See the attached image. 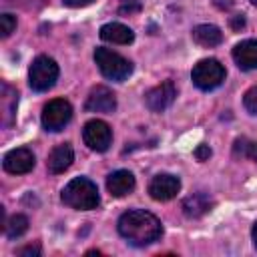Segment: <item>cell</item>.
Listing matches in <instances>:
<instances>
[{
    "instance_id": "1",
    "label": "cell",
    "mask_w": 257,
    "mask_h": 257,
    "mask_svg": "<svg viewBox=\"0 0 257 257\" xmlns=\"http://www.w3.org/2000/svg\"><path fill=\"white\" fill-rule=\"evenodd\" d=\"M118 233L135 247H145L155 243L163 235V225L161 221L143 209L126 211L118 219Z\"/></svg>"
},
{
    "instance_id": "2",
    "label": "cell",
    "mask_w": 257,
    "mask_h": 257,
    "mask_svg": "<svg viewBox=\"0 0 257 257\" xmlns=\"http://www.w3.org/2000/svg\"><path fill=\"white\" fill-rule=\"evenodd\" d=\"M60 199H62L64 205H68V207H72V209H78V211L96 209L98 203H100L96 185H94L90 179H86V177H76V179H72V181L62 189Z\"/></svg>"
},
{
    "instance_id": "3",
    "label": "cell",
    "mask_w": 257,
    "mask_h": 257,
    "mask_svg": "<svg viewBox=\"0 0 257 257\" xmlns=\"http://www.w3.org/2000/svg\"><path fill=\"white\" fill-rule=\"evenodd\" d=\"M94 62L98 66V70L110 78V80H116V82H122L131 76L133 72V64L131 60H126L124 56H120L118 52L110 50V48H96L94 50Z\"/></svg>"
},
{
    "instance_id": "4",
    "label": "cell",
    "mask_w": 257,
    "mask_h": 257,
    "mask_svg": "<svg viewBox=\"0 0 257 257\" xmlns=\"http://www.w3.org/2000/svg\"><path fill=\"white\" fill-rule=\"evenodd\" d=\"M56 78H58V64L54 62V58L40 54L32 60L30 70H28V84L32 90L46 92L54 86Z\"/></svg>"
},
{
    "instance_id": "5",
    "label": "cell",
    "mask_w": 257,
    "mask_h": 257,
    "mask_svg": "<svg viewBox=\"0 0 257 257\" xmlns=\"http://www.w3.org/2000/svg\"><path fill=\"white\" fill-rule=\"evenodd\" d=\"M225 66L217 60V58H203L195 64L193 72H191V78H193V84L201 90H213L217 86L223 84L225 80Z\"/></svg>"
},
{
    "instance_id": "6",
    "label": "cell",
    "mask_w": 257,
    "mask_h": 257,
    "mask_svg": "<svg viewBox=\"0 0 257 257\" xmlns=\"http://www.w3.org/2000/svg\"><path fill=\"white\" fill-rule=\"evenodd\" d=\"M72 118V106L64 98H54L42 108V126L50 133L62 131Z\"/></svg>"
},
{
    "instance_id": "7",
    "label": "cell",
    "mask_w": 257,
    "mask_h": 257,
    "mask_svg": "<svg viewBox=\"0 0 257 257\" xmlns=\"http://www.w3.org/2000/svg\"><path fill=\"white\" fill-rule=\"evenodd\" d=\"M82 139L86 143L88 149L96 151V153H104L110 143H112V128L104 122V120H88L82 128Z\"/></svg>"
},
{
    "instance_id": "8",
    "label": "cell",
    "mask_w": 257,
    "mask_h": 257,
    "mask_svg": "<svg viewBox=\"0 0 257 257\" xmlns=\"http://www.w3.org/2000/svg\"><path fill=\"white\" fill-rule=\"evenodd\" d=\"M175 96H177L175 84L171 80H165V82H161L159 86L151 88L145 94V104H147V108L151 112H163V110H167L173 104Z\"/></svg>"
},
{
    "instance_id": "9",
    "label": "cell",
    "mask_w": 257,
    "mask_h": 257,
    "mask_svg": "<svg viewBox=\"0 0 257 257\" xmlns=\"http://www.w3.org/2000/svg\"><path fill=\"white\" fill-rule=\"evenodd\" d=\"M2 167L6 173H12V175H24L28 171L34 169V153L26 147H18V149H12L4 155L2 159Z\"/></svg>"
},
{
    "instance_id": "10",
    "label": "cell",
    "mask_w": 257,
    "mask_h": 257,
    "mask_svg": "<svg viewBox=\"0 0 257 257\" xmlns=\"http://www.w3.org/2000/svg\"><path fill=\"white\" fill-rule=\"evenodd\" d=\"M179 191H181V181H179V177L169 175V173L157 175V177H153L151 183H149V195H151L155 201H169V199H173Z\"/></svg>"
},
{
    "instance_id": "11",
    "label": "cell",
    "mask_w": 257,
    "mask_h": 257,
    "mask_svg": "<svg viewBox=\"0 0 257 257\" xmlns=\"http://www.w3.org/2000/svg\"><path fill=\"white\" fill-rule=\"evenodd\" d=\"M84 108L88 112H114L116 108V96L106 86H94L84 102Z\"/></svg>"
},
{
    "instance_id": "12",
    "label": "cell",
    "mask_w": 257,
    "mask_h": 257,
    "mask_svg": "<svg viewBox=\"0 0 257 257\" xmlns=\"http://www.w3.org/2000/svg\"><path fill=\"white\" fill-rule=\"evenodd\" d=\"M74 161V151L68 143H62L58 147H54L48 155V161H46V169L48 173L52 175H58V173H64Z\"/></svg>"
},
{
    "instance_id": "13",
    "label": "cell",
    "mask_w": 257,
    "mask_h": 257,
    "mask_svg": "<svg viewBox=\"0 0 257 257\" xmlns=\"http://www.w3.org/2000/svg\"><path fill=\"white\" fill-rule=\"evenodd\" d=\"M106 189L112 197H124L135 189V175L131 171H114L106 177Z\"/></svg>"
},
{
    "instance_id": "14",
    "label": "cell",
    "mask_w": 257,
    "mask_h": 257,
    "mask_svg": "<svg viewBox=\"0 0 257 257\" xmlns=\"http://www.w3.org/2000/svg\"><path fill=\"white\" fill-rule=\"evenodd\" d=\"M233 58L241 70L257 68V40H243L233 48Z\"/></svg>"
},
{
    "instance_id": "15",
    "label": "cell",
    "mask_w": 257,
    "mask_h": 257,
    "mask_svg": "<svg viewBox=\"0 0 257 257\" xmlns=\"http://www.w3.org/2000/svg\"><path fill=\"white\" fill-rule=\"evenodd\" d=\"M16 104H18V92L12 86L2 84V88H0V114H2L4 126H12V122L16 118Z\"/></svg>"
},
{
    "instance_id": "16",
    "label": "cell",
    "mask_w": 257,
    "mask_h": 257,
    "mask_svg": "<svg viewBox=\"0 0 257 257\" xmlns=\"http://www.w3.org/2000/svg\"><path fill=\"white\" fill-rule=\"evenodd\" d=\"M213 209V199L207 193H193L183 201V213L191 219H199Z\"/></svg>"
},
{
    "instance_id": "17",
    "label": "cell",
    "mask_w": 257,
    "mask_h": 257,
    "mask_svg": "<svg viewBox=\"0 0 257 257\" xmlns=\"http://www.w3.org/2000/svg\"><path fill=\"white\" fill-rule=\"evenodd\" d=\"M100 38L112 44H131L135 40V32L120 22H108L100 28Z\"/></svg>"
},
{
    "instance_id": "18",
    "label": "cell",
    "mask_w": 257,
    "mask_h": 257,
    "mask_svg": "<svg viewBox=\"0 0 257 257\" xmlns=\"http://www.w3.org/2000/svg\"><path fill=\"white\" fill-rule=\"evenodd\" d=\"M191 36L199 46H205V48H213L223 42V32L215 24H199L191 30Z\"/></svg>"
},
{
    "instance_id": "19",
    "label": "cell",
    "mask_w": 257,
    "mask_h": 257,
    "mask_svg": "<svg viewBox=\"0 0 257 257\" xmlns=\"http://www.w3.org/2000/svg\"><path fill=\"white\" fill-rule=\"evenodd\" d=\"M4 231L8 239H18L28 231V219L24 215H12L6 223H4Z\"/></svg>"
},
{
    "instance_id": "20",
    "label": "cell",
    "mask_w": 257,
    "mask_h": 257,
    "mask_svg": "<svg viewBox=\"0 0 257 257\" xmlns=\"http://www.w3.org/2000/svg\"><path fill=\"white\" fill-rule=\"evenodd\" d=\"M0 26H2V38L10 36V34L14 32V28H16V16L4 12V14L0 16Z\"/></svg>"
},
{
    "instance_id": "21",
    "label": "cell",
    "mask_w": 257,
    "mask_h": 257,
    "mask_svg": "<svg viewBox=\"0 0 257 257\" xmlns=\"http://www.w3.org/2000/svg\"><path fill=\"white\" fill-rule=\"evenodd\" d=\"M141 8H143L141 0H120V4H118V12L124 16L137 14V12H141Z\"/></svg>"
},
{
    "instance_id": "22",
    "label": "cell",
    "mask_w": 257,
    "mask_h": 257,
    "mask_svg": "<svg viewBox=\"0 0 257 257\" xmlns=\"http://www.w3.org/2000/svg\"><path fill=\"white\" fill-rule=\"evenodd\" d=\"M243 104H245V108H247L249 114H257V86H251V88L245 92Z\"/></svg>"
},
{
    "instance_id": "23",
    "label": "cell",
    "mask_w": 257,
    "mask_h": 257,
    "mask_svg": "<svg viewBox=\"0 0 257 257\" xmlns=\"http://www.w3.org/2000/svg\"><path fill=\"white\" fill-rule=\"evenodd\" d=\"M247 151H249V141H247L245 137L237 139V141H235V147H233L235 157H247Z\"/></svg>"
},
{
    "instance_id": "24",
    "label": "cell",
    "mask_w": 257,
    "mask_h": 257,
    "mask_svg": "<svg viewBox=\"0 0 257 257\" xmlns=\"http://www.w3.org/2000/svg\"><path fill=\"white\" fill-rule=\"evenodd\" d=\"M16 255H20V257H38V255H40V245H38V243H34V245H26V247L18 249Z\"/></svg>"
},
{
    "instance_id": "25",
    "label": "cell",
    "mask_w": 257,
    "mask_h": 257,
    "mask_svg": "<svg viewBox=\"0 0 257 257\" xmlns=\"http://www.w3.org/2000/svg\"><path fill=\"white\" fill-rule=\"evenodd\" d=\"M245 24H247V20H245V14H233L231 18H229V26L233 28V30H241V28H245Z\"/></svg>"
},
{
    "instance_id": "26",
    "label": "cell",
    "mask_w": 257,
    "mask_h": 257,
    "mask_svg": "<svg viewBox=\"0 0 257 257\" xmlns=\"http://www.w3.org/2000/svg\"><path fill=\"white\" fill-rule=\"evenodd\" d=\"M195 157H197V161H207L209 157H211V149H209V145H199L197 149H195Z\"/></svg>"
},
{
    "instance_id": "27",
    "label": "cell",
    "mask_w": 257,
    "mask_h": 257,
    "mask_svg": "<svg viewBox=\"0 0 257 257\" xmlns=\"http://www.w3.org/2000/svg\"><path fill=\"white\" fill-rule=\"evenodd\" d=\"M94 0H64V4L66 6H70V8H80V6H88V4H92Z\"/></svg>"
},
{
    "instance_id": "28",
    "label": "cell",
    "mask_w": 257,
    "mask_h": 257,
    "mask_svg": "<svg viewBox=\"0 0 257 257\" xmlns=\"http://www.w3.org/2000/svg\"><path fill=\"white\" fill-rule=\"evenodd\" d=\"M213 4H215L217 8H221V10H229V8L235 4V0H213Z\"/></svg>"
},
{
    "instance_id": "29",
    "label": "cell",
    "mask_w": 257,
    "mask_h": 257,
    "mask_svg": "<svg viewBox=\"0 0 257 257\" xmlns=\"http://www.w3.org/2000/svg\"><path fill=\"white\" fill-rule=\"evenodd\" d=\"M247 157L257 161V143H249V151H247Z\"/></svg>"
},
{
    "instance_id": "30",
    "label": "cell",
    "mask_w": 257,
    "mask_h": 257,
    "mask_svg": "<svg viewBox=\"0 0 257 257\" xmlns=\"http://www.w3.org/2000/svg\"><path fill=\"white\" fill-rule=\"evenodd\" d=\"M251 235H253V245H255V249H257V223L253 225V231H251Z\"/></svg>"
},
{
    "instance_id": "31",
    "label": "cell",
    "mask_w": 257,
    "mask_h": 257,
    "mask_svg": "<svg viewBox=\"0 0 257 257\" xmlns=\"http://www.w3.org/2000/svg\"><path fill=\"white\" fill-rule=\"evenodd\" d=\"M251 4H253V6H257V0H251Z\"/></svg>"
}]
</instances>
